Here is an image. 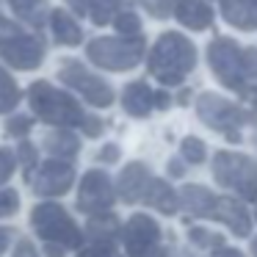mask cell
Instances as JSON below:
<instances>
[{"label":"cell","instance_id":"f1b7e54d","mask_svg":"<svg viewBox=\"0 0 257 257\" xmlns=\"http://www.w3.org/2000/svg\"><path fill=\"white\" fill-rule=\"evenodd\" d=\"M14 155H17V163L25 169V172L34 174L36 161H39V152H36V147L31 144V141H20V147L14 150ZM28 174H25V177H28Z\"/></svg>","mask_w":257,"mask_h":257},{"label":"cell","instance_id":"8992f818","mask_svg":"<svg viewBox=\"0 0 257 257\" xmlns=\"http://www.w3.org/2000/svg\"><path fill=\"white\" fill-rule=\"evenodd\" d=\"M196 116H199L210 130L224 133L227 141H240L238 127L249 122L251 113L246 111V108H240L238 102H229L227 97L205 91V94L196 97Z\"/></svg>","mask_w":257,"mask_h":257},{"label":"cell","instance_id":"c3c4849f","mask_svg":"<svg viewBox=\"0 0 257 257\" xmlns=\"http://www.w3.org/2000/svg\"><path fill=\"white\" fill-rule=\"evenodd\" d=\"M251 254H254V257H257V238H254V240H251Z\"/></svg>","mask_w":257,"mask_h":257},{"label":"cell","instance_id":"44dd1931","mask_svg":"<svg viewBox=\"0 0 257 257\" xmlns=\"http://www.w3.org/2000/svg\"><path fill=\"white\" fill-rule=\"evenodd\" d=\"M213 205H216V196L213 191H207L205 185H183L180 188V207L191 216H210Z\"/></svg>","mask_w":257,"mask_h":257},{"label":"cell","instance_id":"ba28073f","mask_svg":"<svg viewBox=\"0 0 257 257\" xmlns=\"http://www.w3.org/2000/svg\"><path fill=\"white\" fill-rule=\"evenodd\" d=\"M58 80H64L69 89H75L86 102H91V105H97V108H108L113 102L111 86L102 78H97L94 72H89V69L80 61H75V58H67V61L58 67Z\"/></svg>","mask_w":257,"mask_h":257},{"label":"cell","instance_id":"52a82bcc","mask_svg":"<svg viewBox=\"0 0 257 257\" xmlns=\"http://www.w3.org/2000/svg\"><path fill=\"white\" fill-rule=\"evenodd\" d=\"M207 61L210 69L227 89L238 91L240 97L249 91V75H246V64H243V47H238L232 39L218 36L210 42L207 47Z\"/></svg>","mask_w":257,"mask_h":257},{"label":"cell","instance_id":"4dcf8cb0","mask_svg":"<svg viewBox=\"0 0 257 257\" xmlns=\"http://www.w3.org/2000/svg\"><path fill=\"white\" fill-rule=\"evenodd\" d=\"M141 3H144V9H147V12H150L155 20H163V17H169V14L177 9L180 0H141Z\"/></svg>","mask_w":257,"mask_h":257},{"label":"cell","instance_id":"74e56055","mask_svg":"<svg viewBox=\"0 0 257 257\" xmlns=\"http://www.w3.org/2000/svg\"><path fill=\"white\" fill-rule=\"evenodd\" d=\"M119 155H122V152H119V144H105L100 150V155H97V161L100 163H116Z\"/></svg>","mask_w":257,"mask_h":257},{"label":"cell","instance_id":"681fc988","mask_svg":"<svg viewBox=\"0 0 257 257\" xmlns=\"http://www.w3.org/2000/svg\"><path fill=\"white\" fill-rule=\"evenodd\" d=\"M254 216H257V207H254Z\"/></svg>","mask_w":257,"mask_h":257},{"label":"cell","instance_id":"484cf974","mask_svg":"<svg viewBox=\"0 0 257 257\" xmlns=\"http://www.w3.org/2000/svg\"><path fill=\"white\" fill-rule=\"evenodd\" d=\"M188 240L196 246V249H207V251H216V249L224 246V235L213 232V229H205V227H191Z\"/></svg>","mask_w":257,"mask_h":257},{"label":"cell","instance_id":"f6af8a7d","mask_svg":"<svg viewBox=\"0 0 257 257\" xmlns=\"http://www.w3.org/2000/svg\"><path fill=\"white\" fill-rule=\"evenodd\" d=\"M169 102H172V94H166V91H155V108H169Z\"/></svg>","mask_w":257,"mask_h":257},{"label":"cell","instance_id":"9c48e42d","mask_svg":"<svg viewBox=\"0 0 257 257\" xmlns=\"http://www.w3.org/2000/svg\"><path fill=\"white\" fill-rule=\"evenodd\" d=\"M122 243L127 257H158L161 254V227L152 216L136 213L122 227Z\"/></svg>","mask_w":257,"mask_h":257},{"label":"cell","instance_id":"6da1fadb","mask_svg":"<svg viewBox=\"0 0 257 257\" xmlns=\"http://www.w3.org/2000/svg\"><path fill=\"white\" fill-rule=\"evenodd\" d=\"M194 67H196V47L177 31L161 34V39L152 45L150 56H147L150 75L155 80H161L163 86H180Z\"/></svg>","mask_w":257,"mask_h":257},{"label":"cell","instance_id":"d6a6232c","mask_svg":"<svg viewBox=\"0 0 257 257\" xmlns=\"http://www.w3.org/2000/svg\"><path fill=\"white\" fill-rule=\"evenodd\" d=\"M14 166H17V155L14 150H0V185H6L14 174Z\"/></svg>","mask_w":257,"mask_h":257},{"label":"cell","instance_id":"e575fe53","mask_svg":"<svg viewBox=\"0 0 257 257\" xmlns=\"http://www.w3.org/2000/svg\"><path fill=\"white\" fill-rule=\"evenodd\" d=\"M23 34H25V31L20 28L14 20H6L3 14H0V47L9 45V42H14L17 36H23Z\"/></svg>","mask_w":257,"mask_h":257},{"label":"cell","instance_id":"60d3db41","mask_svg":"<svg viewBox=\"0 0 257 257\" xmlns=\"http://www.w3.org/2000/svg\"><path fill=\"white\" fill-rule=\"evenodd\" d=\"M45 254L47 257H67V246H61V243H45Z\"/></svg>","mask_w":257,"mask_h":257},{"label":"cell","instance_id":"ac0fdd59","mask_svg":"<svg viewBox=\"0 0 257 257\" xmlns=\"http://www.w3.org/2000/svg\"><path fill=\"white\" fill-rule=\"evenodd\" d=\"M141 202H144L147 207H155V210H161V213H166V216H172V213H177V207H180V194L166 183V180L152 177L150 185H147V194H144V199H141Z\"/></svg>","mask_w":257,"mask_h":257},{"label":"cell","instance_id":"f907efd6","mask_svg":"<svg viewBox=\"0 0 257 257\" xmlns=\"http://www.w3.org/2000/svg\"><path fill=\"white\" fill-rule=\"evenodd\" d=\"M254 144H257V136H254Z\"/></svg>","mask_w":257,"mask_h":257},{"label":"cell","instance_id":"1f68e13d","mask_svg":"<svg viewBox=\"0 0 257 257\" xmlns=\"http://www.w3.org/2000/svg\"><path fill=\"white\" fill-rule=\"evenodd\" d=\"M20 207V194L14 188H3L0 191V218L6 216H14Z\"/></svg>","mask_w":257,"mask_h":257},{"label":"cell","instance_id":"3957f363","mask_svg":"<svg viewBox=\"0 0 257 257\" xmlns=\"http://www.w3.org/2000/svg\"><path fill=\"white\" fill-rule=\"evenodd\" d=\"M144 39L136 36H97L86 45V58L91 64L102 69H111V72H124V69H133L141 64L144 58Z\"/></svg>","mask_w":257,"mask_h":257},{"label":"cell","instance_id":"b9f144b4","mask_svg":"<svg viewBox=\"0 0 257 257\" xmlns=\"http://www.w3.org/2000/svg\"><path fill=\"white\" fill-rule=\"evenodd\" d=\"M67 3H69V9H72L75 14H80V17L89 14V0H67Z\"/></svg>","mask_w":257,"mask_h":257},{"label":"cell","instance_id":"d6986e66","mask_svg":"<svg viewBox=\"0 0 257 257\" xmlns=\"http://www.w3.org/2000/svg\"><path fill=\"white\" fill-rule=\"evenodd\" d=\"M221 14L229 25L240 31H257V3L254 0H218Z\"/></svg>","mask_w":257,"mask_h":257},{"label":"cell","instance_id":"ffe728a7","mask_svg":"<svg viewBox=\"0 0 257 257\" xmlns=\"http://www.w3.org/2000/svg\"><path fill=\"white\" fill-rule=\"evenodd\" d=\"M42 147H45V150L50 152V158H56V161H72L80 150V141L69 127H56L42 139Z\"/></svg>","mask_w":257,"mask_h":257},{"label":"cell","instance_id":"cb8c5ba5","mask_svg":"<svg viewBox=\"0 0 257 257\" xmlns=\"http://www.w3.org/2000/svg\"><path fill=\"white\" fill-rule=\"evenodd\" d=\"M122 6H124V0H89V14L94 20V25H108L116 20Z\"/></svg>","mask_w":257,"mask_h":257},{"label":"cell","instance_id":"4fadbf2b","mask_svg":"<svg viewBox=\"0 0 257 257\" xmlns=\"http://www.w3.org/2000/svg\"><path fill=\"white\" fill-rule=\"evenodd\" d=\"M207 218H216V221L227 224V227L232 229L235 235H240V238H246V235L251 232L249 210H246V205L240 199H235V196H216V205H213V210Z\"/></svg>","mask_w":257,"mask_h":257},{"label":"cell","instance_id":"277c9868","mask_svg":"<svg viewBox=\"0 0 257 257\" xmlns=\"http://www.w3.org/2000/svg\"><path fill=\"white\" fill-rule=\"evenodd\" d=\"M213 177L221 188L235 191L240 199L257 202V163L243 152H216Z\"/></svg>","mask_w":257,"mask_h":257},{"label":"cell","instance_id":"7dc6e473","mask_svg":"<svg viewBox=\"0 0 257 257\" xmlns=\"http://www.w3.org/2000/svg\"><path fill=\"white\" fill-rule=\"evenodd\" d=\"M188 100H191V91L183 89V91L177 94V105H188Z\"/></svg>","mask_w":257,"mask_h":257},{"label":"cell","instance_id":"5b68a950","mask_svg":"<svg viewBox=\"0 0 257 257\" xmlns=\"http://www.w3.org/2000/svg\"><path fill=\"white\" fill-rule=\"evenodd\" d=\"M31 224L45 243H61L67 249H80V243H83V232L75 224V218L56 202L36 205L31 213Z\"/></svg>","mask_w":257,"mask_h":257},{"label":"cell","instance_id":"836d02e7","mask_svg":"<svg viewBox=\"0 0 257 257\" xmlns=\"http://www.w3.org/2000/svg\"><path fill=\"white\" fill-rule=\"evenodd\" d=\"M75 257H116V246H111V243H89V246H80Z\"/></svg>","mask_w":257,"mask_h":257},{"label":"cell","instance_id":"d4e9b609","mask_svg":"<svg viewBox=\"0 0 257 257\" xmlns=\"http://www.w3.org/2000/svg\"><path fill=\"white\" fill-rule=\"evenodd\" d=\"M20 102V89L17 83L12 80V75L6 69H0V113H9L14 111Z\"/></svg>","mask_w":257,"mask_h":257},{"label":"cell","instance_id":"ab89813d","mask_svg":"<svg viewBox=\"0 0 257 257\" xmlns=\"http://www.w3.org/2000/svg\"><path fill=\"white\" fill-rule=\"evenodd\" d=\"M14 229H9V227H0V254H3V251L9 249V246H12V238H14Z\"/></svg>","mask_w":257,"mask_h":257},{"label":"cell","instance_id":"9a60e30c","mask_svg":"<svg viewBox=\"0 0 257 257\" xmlns=\"http://www.w3.org/2000/svg\"><path fill=\"white\" fill-rule=\"evenodd\" d=\"M122 108H124V113H130L136 119L150 116L152 108H155V91L147 86V80H133L122 91Z\"/></svg>","mask_w":257,"mask_h":257},{"label":"cell","instance_id":"816d5d0a","mask_svg":"<svg viewBox=\"0 0 257 257\" xmlns=\"http://www.w3.org/2000/svg\"><path fill=\"white\" fill-rule=\"evenodd\" d=\"M254 3H257V0H254Z\"/></svg>","mask_w":257,"mask_h":257},{"label":"cell","instance_id":"e0dca14e","mask_svg":"<svg viewBox=\"0 0 257 257\" xmlns=\"http://www.w3.org/2000/svg\"><path fill=\"white\" fill-rule=\"evenodd\" d=\"M50 28L56 34V42L64 47H78L83 42V28L75 20V14L64 12V9H53L50 12Z\"/></svg>","mask_w":257,"mask_h":257},{"label":"cell","instance_id":"7bdbcfd3","mask_svg":"<svg viewBox=\"0 0 257 257\" xmlns=\"http://www.w3.org/2000/svg\"><path fill=\"white\" fill-rule=\"evenodd\" d=\"M158 257H196V254H191L188 249H161Z\"/></svg>","mask_w":257,"mask_h":257},{"label":"cell","instance_id":"2e32d148","mask_svg":"<svg viewBox=\"0 0 257 257\" xmlns=\"http://www.w3.org/2000/svg\"><path fill=\"white\" fill-rule=\"evenodd\" d=\"M174 17L180 20V25L191 31H205L213 25V9L205 0H180L174 9Z\"/></svg>","mask_w":257,"mask_h":257},{"label":"cell","instance_id":"d590c367","mask_svg":"<svg viewBox=\"0 0 257 257\" xmlns=\"http://www.w3.org/2000/svg\"><path fill=\"white\" fill-rule=\"evenodd\" d=\"M102 127H105V124H102L97 116H91V113H86L83 124H80V130H83V136H89V139H97V136L102 133Z\"/></svg>","mask_w":257,"mask_h":257},{"label":"cell","instance_id":"8fae6325","mask_svg":"<svg viewBox=\"0 0 257 257\" xmlns=\"http://www.w3.org/2000/svg\"><path fill=\"white\" fill-rule=\"evenodd\" d=\"M28 183L34 185V194H39V196H61L72 188L75 169L69 161L50 158V161H45L36 169V174H28Z\"/></svg>","mask_w":257,"mask_h":257},{"label":"cell","instance_id":"ee69618b","mask_svg":"<svg viewBox=\"0 0 257 257\" xmlns=\"http://www.w3.org/2000/svg\"><path fill=\"white\" fill-rule=\"evenodd\" d=\"M213 257H246V254L238 251V249H229V246H221V249L213 251Z\"/></svg>","mask_w":257,"mask_h":257},{"label":"cell","instance_id":"bcb514c9","mask_svg":"<svg viewBox=\"0 0 257 257\" xmlns=\"http://www.w3.org/2000/svg\"><path fill=\"white\" fill-rule=\"evenodd\" d=\"M243 100H251L254 102V111H257V86H249V91L243 94Z\"/></svg>","mask_w":257,"mask_h":257},{"label":"cell","instance_id":"4316f807","mask_svg":"<svg viewBox=\"0 0 257 257\" xmlns=\"http://www.w3.org/2000/svg\"><path fill=\"white\" fill-rule=\"evenodd\" d=\"M180 158H183L185 163H205L207 158V147L202 139H196V136H185L183 144H180Z\"/></svg>","mask_w":257,"mask_h":257},{"label":"cell","instance_id":"7402d4cb","mask_svg":"<svg viewBox=\"0 0 257 257\" xmlns=\"http://www.w3.org/2000/svg\"><path fill=\"white\" fill-rule=\"evenodd\" d=\"M86 235L91 238V243L116 246V238H122V224L113 213H100V216H91L86 221Z\"/></svg>","mask_w":257,"mask_h":257},{"label":"cell","instance_id":"5bb4252c","mask_svg":"<svg viewBox=\"0 0 257 257\" xmlns=\"http://www.w3.org/2000/svg\"><path fill=\"white\" fill-rule=\"evenodd\" d=\"M150 169L144 163H130V166L122 169L119 174V196H122L127 205H136V202L144 199L147 185H150Z\"/></svg>","mask_w":257,"mask_h":257},{"label":"cell","instance_id":"83f0119b","mask_svg":"<svg viewBox=\"0 0 257 257\" xmlns=\"http://www.w3.org/2000/svg\"><path fill=\"white\" fill-rule=\"evenodd\" d=\"M113 25H116L119 36H127V39H136V36L141 34V17L136 12H119L116 20H113Z\"/></svg>","mask_w":257,"mask_h":257},{"label":"cell","instance_id":"30bf717a","mask_svg":"<svg viewBox=\"0 0 257 257\" xmlns=\"http://www.w3.org/2000/svg\"><path fill=\"white\" fill-rule=\"evenodd\" d=\"M116 199L113 194V183L102 169H91L83 174L78 188V210L86 216H100V213H111V205Z\"/></svg>","mask_w":257,"mask_h":257},{"label":"cell","instance_id":"8d00e7d4","mask_svg":"<svg viewBox=\"0 0 257 257\" xmlns=\"http://www.w3.org/2000/svg\"><path fill=\"white\" fill-rule=\"evenodd\" d=\"M12 257H39V251H36V246L31 243L28 238H23V240H17V243H14Z\"/></svg>","mask_w":257,"mask_h":257},{"label":"cell","instance_id":"7a4b0ae2","mask_svg":"<svg viewBox=\"0 0 257 257\" xmlns=\"http://www.w3.org/2000/svg\"><path fill=\"white\" fill-rule=\"evenodd\" d=\"M28 102L34 113L42 122L53 124V127H80L86 119V111L72 94L56 89L47 80H36L28 89Z\"/></svg>","mask_w":257,"mask_h":257},{"label":"cell","instance_id":"f546056e","mask_svg":"<svg viewBox=\"0 0 257 257\" xmlns=\"http://www.w3.org/2000/svg\"><path fill=\"white\" fill-rule=\"evenodd\" d=\"M31 127H34V119L23 116V113H14L6 122V133L12 136V139H25V136L31 133Z\"/></svg>","mask_w":257,"mask_h":257},{"label":"cell","instance_id":"f35d334b","mask_svg":"<svg viewBox=\"0 0 257 257\" xmlns=\"http://www.w3.org/2000/svg\"><path fill=\"white\" fill-rule=\"evenodd\" d=\"M166 169H169V177H183L185 174V161L183 158H172Z\"/></svg>","mask_w":257,"mask_h":257},{"label":"cell","instance_id":"7c38bea8","mask_svg":"<svg viewBox=\"0 0 257 257\" xmlns=\"http://www.w3.org/2000/svg\"><path fill=\"white\" fill-rule=\"evenodd\" d=\"M45 53H47V45H45V39L36 36V34H23L14 42L0 47V58H3L9 67L23 69V72L39 67V64L45 61Z\"/></svg>","mask_w":257,"mask_h":257},{"label":"cell","instance_id":"603a6c76","mask_svg":"<svg viewBox=\"0 0 257 257\" xmlns=\"http://www.w3.org/2000/svg\"><path fill=\"white\" fill-rule=\"evenodd\" d=\"M9 6L17 17H23L25 23L42 28L45 23H50V12H47L45 0H9Z\"/></svg>","mask_w":257,"mask_h":257}]
</instances>
